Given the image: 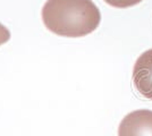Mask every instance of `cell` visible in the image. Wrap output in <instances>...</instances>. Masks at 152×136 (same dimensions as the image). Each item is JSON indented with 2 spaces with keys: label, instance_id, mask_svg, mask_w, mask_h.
<instances>
[{
  "label": "cell",
  "instance_id": "1",
  "mask_svg": "<svg viewBox=\"0 0 152 136\" xmlns=\"http://www.w3.org/2000/svg\"><path fill=\"white\" fill-rule=\"evenodd\" d=\"M42 20L57 35L81 38L98 28L101 14L92 0H48L42 8Z\"/></svg>",
  "mask_w": 152,
  "mask_h": 136
},
{
  "label": "cell",
  "instance_id": "2",
  "mask_svg": "<svg viewBox=\"0 0 152 136\" xmlns=\"http://www.w3.org/2000/svg\"><path fill=\"white\" fill-rule=\"evenodd\" d=\"M118 136H152V110L141 109L126 115L119 124Z\"/></svg>",
  "mask_w": 152,
  "mask_h": 136
},
{
  "label": "cell",
  "instance_id": "3",
  "mask_svg": "<svg viewBox=\"0 0 152 136\" xmlns=\"http://www.w3.org/2000/svg\"><path fill=\"white\" fill-rule=\"evenodd\" d=\"M133 83L136 91L152 100V49L140 56L133 68Z\"/></svg>",
  "mask_w": 152,
  "mask_h": 136
},
{
  "label": "cell",
  "instance_id": "4",
  "mask_svg": "<svg viewBox=\"0 0 152 136\" xmlns=\"http://www.w3.org/2000/svg\"><path fill=\"white\" fill-rule=\"evenodd\" d=\"M104 1L108 5L116 8H128L142 2V0H104Z\"/></svg>",
  "mask_w": 152,
  "mask_h": 136
},
{
  "label": "cell",
  "instance_id": "5",
  "mask_svg": "<svg viewBox=\"0 0 152 136\" xmlns=\"http://www.w3.org/2000/svg\"><path fill=\"white\" fill-rule=\"evenodd\" d=\"M10 39V32L6 26H4L0 23V45L6 43L8 40Z\"/></svg>",
  "mask_w": 152,
  "mask_h": 136
}]
</instances>
